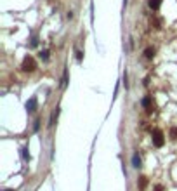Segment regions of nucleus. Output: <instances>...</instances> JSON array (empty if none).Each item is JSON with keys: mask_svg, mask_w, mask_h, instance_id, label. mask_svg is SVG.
Wrapping results in <instances>:
<instances>
[{"mask_svg": "<svg viewBox=\"0 0 177 191\" xmlns=\"http://www.w3.org/2000/svg\"><path fill=\"white\" fill-rule=\"evenodd\" d=\"M21 68L24 69V71H35V69H37V63H35V59H33L31 56H28V58H24Z\"/></svg>", "mask_w": 177, "mask_h": 191, "instance_id": "obj_1", "label": "nucleus"}, {"mask_svg": "<svg viewBox=\"0 0 177 191\" xmlns=\"http://www.w3.org/2000/svg\"><path fill=\"white\" fill-rule=\"evenodd\" d=\"M153 143H155V146H158V148H161L163 146V134H161V130H155L153 132Z\"/></svg>", "mask_w": 177, "mask_h": 191, "instance_id": "obj_2", "label": "nucleus"}, {"mask_svg": "<svg viewBox=\"0 0 177 191\" xmlns=\"http://www.w3.org/2000/svg\"><path fill=\"white\" fill-rule=\"evenodd\" d=\"M26 110H28L30 113H33L35 110H37V97H31V99L26 103Z\"/></svg>", "mask_w": 177, "mask_h": 191, "instance_id": "obj_3", "label": "nucleus"}, {"mask_svg": "<svg viewBox=\"0 0 177 191\" xmlns=\"http://www.w3.org/2000/svg\"><path fill=\"white\" fill-rule=\"evenodd\" d=\"M148 4H149V9H151V11H158V9H160L161 0H149Z\"/></svg>", "mask_w": 177, "mask_h": 191, "instance_id": "obj_4", "label": "nucleus"}, {"mask_svg": "<svg viewBox=\"0 0 177 191\" xmlns=\"http://www.w3.org/2000/svg\"><path fill=\"white\" fill-rule=\"evenodd\" d=\"M132 165H134L135 169H139V167H141V158H139V153H134V155H132Z\"/></svg>", "mask_w": 177, "mask_h": 191, "instance_id": "obj_5", "label": "nucleus"}, {"mask_svg": "<svg viewBox=\"0 0 177 191\" xmlns=\"http://www.w3.org/2000/svg\"><path fill=\"white\" fill-rule=\"evenodd\" d=\"M144 56H146V58H148V59H151V58H153V56H155V49H146V51H144Z\"/></svg>", "mask_w": 177, "mask_h": 191, "instance_id": "obj_6", "label": "nucleus"}, {"mask_svg": "<svg viewBox=\"0 0 177 191\" xmlns=\"http://www.w3.org/2000/svg\"><path fill=\"white\" fill-rule=\"evenodd\" d=\"M57 115H59V110H56V111L52 113V117H50V123H49L50 127H52V125H54V122H56V118H57Z\"/></svg>", "mask_w": 177, "mask_h": 191, "instance_id": "obj_7", "label": "nucleus"}, {"mask_svg": "<svg viewBox=\"0 0 177 191\" xmlns=\"http://www.w3.org/2000/svg\"><path fill=\"white\" fill-rule=\"evenodd\" d=\"M146 184H148L146 177H141V181H139V188H141V189H144V188H146Z\"/></svg>", "mask_w": 177, "mask_h": 191, "instance_id": "obj_8", "label": "nucleus"}, {"mask_svg": "<svg viewBox=\"0 0 177 191\" xmlns=\"http://www.w3.org/2000/svg\"><path fill=\"white\" fill-rule=\"evenodd\" d=\"M23 158L30 160V153H28V148H23Z\"/></svg>", "mask_w": 177, "mask_h": 191, "instance_id": "obj_9", "label": "nucleus"}, {"mask_svg": "<svg viewBox=\"0 0 177 191\" xmlns=\"http://www.w3.org/2000/svg\"><path fill=\"white\" fill-rule=\"evenodd\" d=\"M38 129H40V122H38V120H37V122H35V125H33V130H35V132H37Z\"/></svg>", "mask_w": 177, "mask_h": 191, "instance_id": "obj_10", "label": "nucleus"}, {"mask_svg": "<svg viewBox=\"0 0 177 191\" xmlns=\"http://www.w3.org/2000/svg\"><path fill=\"white\" fill-rule=\"evenodd\" d=\"M170 134H172V137H174V139H177V129H172Z\"/></svg>", "mask_w": 177, "mask_h": 191, "instance_id": "obj_11", "label": "nucleus"}, {"mask_svg": "<svg viewBox=\"0 0 177 191\" xmlns=\"http://www.w3.org/2000/svg\"><path fill=\"white\" fill-rule=\"evenodd\" d=\"M40 56H42L43 59H49V52H47V51H43V52L40 54Z\"/></svg>", "mask_w": 177, "mask_h": 191, "instance_id": "obj_12", "label": "nucleus"}, {"mask_svg": "<svg viewBox=\"0 0 177 191\" xmlns=\"http://www.w3.org/2000/svg\"><path fill=\"white\" fill-rule=\"evenodd\" d=\"M156 191H163V188L161 186H156Z\"/></svg>", "mask_w": 177, "mask_h": 191, "instance_id": "obj_13", "label": "nucleus"}, {"mask_svg": "<svg viewBox=\"0 0 177 191\" xmlns=\"http://www.w3.org/2000/svg\"><path fill=\"white\" fill-rule=\"evenodd\" d=\"M6 191H11V189H6Z\"/></svg>", "mask_w": 177, "mask_h": 191, "instance_id": "obj_14", "label": "nucleus"}]
</instances>
